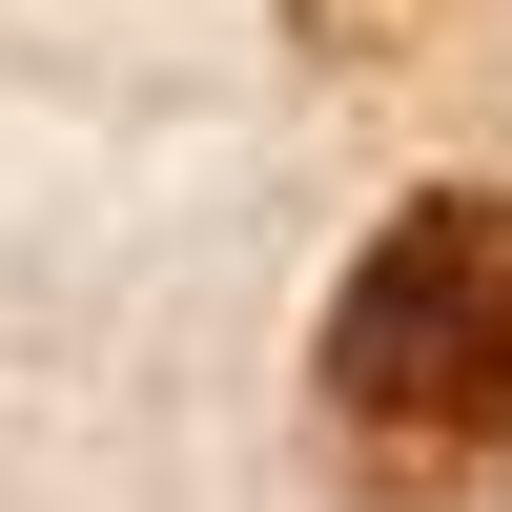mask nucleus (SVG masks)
<instances>
[{"instance_id": "f257e3e1", "label": "nucleus", "mask_w": 512, "mask_h": 512, "mask_svg": "<svg viewBox=\"0 0 512 512\" xmlns=\"http://www.w3.org/2000/svg\"><path fill=\"white\" fill-rule=\"evenodd\" d=\"M328 472L349 512H492L512 492V185H431L328 287Z\"/></svg>"}]
</instances>
